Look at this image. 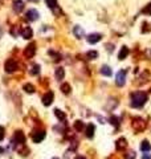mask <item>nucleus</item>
I'll use <instances>...</instances> for the list:
<instances>
[{
  "label": "nucleus",
  "mask_w": 151,
  "mask_h": 159,
  "mask_svg": "<svg viewBox=\"0 0 151 159\" xmlns=\"http://www.w3.org/2000/svg\"><path fill=\"white\" fill-rule=\"evenodd\" d=\"M141 150L143 151V153H146V151H150L151 150V145L147 141H143L141 143Z\"/></svg>",
  "instance_id": "6ab92c4d"
},
{
  "label": "nucleus",
  "mask_w": 151,
  "mask_h": 159,
  "mask_svg": "<svg viewBox=\"0 0 151 159\" xmlns=\"http://www.w3.org/2000/svg\"><path fill=\"white\" fill-rule=\"evenodd\" d=\"M61 90L64 94H69L70 93V86L68 85V83H64V85L61 86Z\"/></svg>",
  "instance_id": "b1692460"
},
{
  "label": "nucleus",
  "mask_w": 151,
  "mask_h": 159,
  "mask_svg": "<svg viewBox=\"0 0 151 159\" xmlns=\"http://www.w3.org/2000/svg\"><path fill=\"white\" fill-rule=\"evenodd\" d=\"M35 53H36V44H29V45L25 48V50H24V54H25V57H28V58L33 57Z\"/></svg>",
  "instance_id": "423d86ee"
},
{
  "label": "nucleus",
  "mask_w": 151,
  "mask_h": 159,
  "mask_svg": "<svg viewBox=\"0 0 151 159\" xmlns=\"http://www.w3.org/2000/svg\"><path fill=\"white\" fill-rule=\"evenodd\" d=\"M4 137H6V129L3 126H0V141H3Z\"/></svg>",
  "instance_id": "c85d7f7f"
},
{
  "label": "nucleus",
  "mask_w": 151,
  "mask_h": 159,
  "mask_svg": "<svg viewBox=\"0 0 151 159\" xmlns=\"http://www.w3.org/2000/svg\"><path fill=\"white\" fill-rule=\"evenodd\" d=\"M94 130H95L94 125H93V123H89V125L86 126V137H87V138H93Z\"/></svg>",
  "instance_id": "2eb2a0df"
},
{
  "label": "nucleus",
  "mask_w": 151,
  "mask_h": 159,
  "mask_svg": "<svg viewBox=\"0 0 151 159\" xmlns=\"http://www.w3.org/2000/svg\"><path fill=\"white\" fill-rule=\"evenodd\" d=\"M13 141H15V143H17V145H24V143H25V135H24L21 131H16L13 135Z\"/></svg>",
  "instance_id": "39448f33"
},
{
  "label": "nucleus",
  "mask_w": 151,
  "mask_h": 159,
  "mask_svg": "<svg viewBox=\"0 0 151 159\" xmlns=\"http://www.w3.org/2000/svg\"><path fill=\"white\" fill-rule=\"evenodd\" d=\"M45 131H42V130H39V131H35L33 134H32V139H33V142L36 143H39V142H41L44 141V138H45Z\"/></svg>",
  "instance_id": "20e7f679"
},
{
  "label": "nucleus",
  "mask_w": 151,
  "mask_h": 159,
  "mask_svg": "<svg viewBox=\"0 0 151 159\" xmlns=\"http://www.w3.org/2000/svg\"><path fill=\"white\" fill-rule=\"evenodd\" d=\"M86 57L89 58V60H95L98 57V52L97 50H89L86 53Z\"/></svg>",
  "instance_id": "412c9836"
},
{
  "label": "nucleus",
  "mask_w": 151,
  "mask_h": 159,
  "mask_svg": "<svg viewBox=\"0 0 151 159\" xmlns=\"http://www.w3.org/2000/svg\"><path fill=\"white\" fill-rule=\"evenodd\" d=\"M147 101V95L143 91H135L131 94V106L133 107H142Z\"/></svg>",
  "instance_id": "f257e3e1"
},
{
  "label": "nucleus",
  "mask_w": 151,
  "mask_h": 159,
  "mask_svg": "<svg viewBox=\"0 0 151 159\" xmlns=\"http://www.w3.org/2000/svg\"><path fill=\"white\" fill-rule=\"evenodd\" d=\"M73 33H74V36L77 39H82L83 37V35H85V32H83V29L79 25H76L74 28H73Z\"/></svg>",
  "instance_id": "ddd939ff"
},
{
  "label": "nucleus",
  "mask_w": 151,
  "mask_h": 159,
  "mask_svg": "<svg viewBox=\"0 0 151 159\" xmlns=\"http://www.w3.org/2000/svg\"><path fill=\"white\" fill-rule=\"evenodd\" d=\"M17 69V64L15 62V60H8L6 62V70L8 73H12V72H15Z\"/></svg>",
  "instance_id": "0eeeda50"
},
{
  "label": "nucleus",
  "mask_w": 151,
  "mask_h": 159,
  "mask_svg": "<svg viewBox=\"0 0 151 159\" xmlns=\"http://www.w3.org/2000/svg\"><path fill=\"white\" fill-rule=\"evenodd\" d=\"M146 126H147V123L145 119H142V118H139V117H135L133 119V129L137 131V133H141V131H143L146 129Z\"/></svg>",
  "instance_id": "f03ea898"
},
{
  "label": "nucleus",
  "mask_w": 151,
  "mask_h": 159,
  "mask_svg": "<svg viewBox=\"0 0 151 159\" xmlns=\"http://www.w3.org/2000/svg\"><path fill=\"white\" fill-rule=\"evenodd\" d=\"M127 54H129V48L122 46V49H121V52H119V54H118V58L119 60H125L127 57Z\"/></svg>",
  "instance_id": "dca6fc26"
},
{
  "label": "nucleus",
  "mask_w": 151,
  "mask_h": 159,
  "mask_svg": "<svg viewBox=\"0 0 151 159\" xmlns=\"http://www.w3.org/2000/svg\"><path fill=\"white\" fill-rule=\"evenodd\" d=\"M135 157L137 155H135L134 151H129L127 154H125V159H135Z\"/></svg>",
  "instance_id": "a878e982"
},
{
  "label": "nucleus",
  "mask_w": 151,
  "mask_h": 159,
  "mask_svg": "<svg viewBox=\"0 0 151 159\" xmlns=\"http://www.w3.org/2000/svg\"><path fill=\"white\" fill-rule=\"evenodd\" d=\"M76 159H86V158H83V157H77Z\"/></svg>",
  "instance_id": "2f4dec72"
},
{
  "label": "nucleus",
  "mask_w": 151,
  "mask_h": 159,
  "mask_svg": "<svg viewBox=\"0 0 151 159\" xmlns=\"http://www.w3.org/2000/svg\"><path fill=\"white\" fill-rule=\"evenodd\" d=\"M24 9V3L21 0H15L13 2V11L16 13H19V12H21Z\"/></svg>",
  "instance_id": "f8f14e48"
},
{
  "label": "nucleus",
  "mask_w": 151,
  "mask_h": 159,
  "mask_svg": "<svg viewBox=\"0 0 151 159\" xmlns=\"http://www.w3.org/2000/svg\"><path fill=\"white\" fill-rule=\"evenodd\" d=\"M142 159H151V155H150V154H145V155L142 157Z\"/></svg>",
  "instance_id": "7c9ffc66"
},
{
  "label": "nucleus",
  "mask_w": 151,
  "mask_h": 159,
  "mask_svg": "<svg viewBox=\"0 0 151 159\" xmlns=\"http://www.w3.org/2000/svg\"><path fill=\"white\" fill-rule=\"evenodd\" d=\"M53 98H54V95H53V93H52V91H48V93L44 95L42 97V103L45 106H49L52 102H53Z\"/></svg>",
  "instance_id": "6e6552de"
},
{
  "label": "nucleus",
  "mask_w": 151,
  "mask_h": 159,
  "mask_svg": "<svg viewBox=\"0 0 151 159\" xmlns=\"http://www.w3.org/2000/svg\"><path fill=\"white\" fill-rule=\"evenodd\" d=\"M101 73L103 76H106V77H110L111 76V69H110V66H107V65H103L101 68Z\"/></svg>",
  "instance_id": "f3484780"
},
{
  "label": "nucleus",
  "mask_w": 151,
  "mask_h": 159,
  "mask_svg": "<svg viewBox=\"0 0 151 159\" xmlns=\"http://www.w3.org/2000/svg\"><path fill=\"white\" fill-rule=\"evenodd\" d=\"M21 36H23L24 39H31L32 36H33V32H32V29H31L29 27H25L21 31Z\"/></svg>",
  "instance_id": "4468645a"
},
{
  "label": "nucleus",
  "mask_w": 151,
  "mask_h": 159,
  "mask_svg": "<svg viewBox=\"0 0 151 159\" xmlns=\"http://www.w3.org/2000/svg\"><path fill=\"white\" fill-rule=\"evenodd\" d=\"M27 19L29 20V21H35V20H37L39 19V12L36 11V9H29L27 12Z\"/></svg>",
  "instance_id": "1a4fd4ad"
},
{
  "label": "nucleus",
  "mask_w": 151,
  "mask_h": 159,
  "mask_svg": "<svg viewBox=\"0 0 151 159\" xmlns=\"http://www.w3.org/2000/svg\"><path fill=\"white\" fill-rule=\"evenodd\" d=\"M24 90H25L27 93L31 94V93H33V91H35V87L32 86L31 83H25V85H24Z\"/></svg>",
  "instance_id": "5701e85b"
},
{
  "label": "nucleus",
  "mask_w": 151,
  "mask_h": 159,
  "mask_svg": "<svg viewBox=\"0 0 151 159\" xmlns=\"http://www.w3.org/2000/svg\"><path fill=\"white\" fill-rule=\"evenodd\" d=\"M45 3L50 9H53L56 12V8H57V0H45Z\"/></svg>",
  "instance_id": "a211bd4d"
},
{
  "label": "nucleus",
  "mask_w": 151,
  "mask_h": 159,
  "mask_svg": "<svg viewBox=\"0 0 151 159\" xmlns=\"http://www.w3.org/2000/svg\"><path fill=\"white\" fill-rule=\"evenodd\" d=\"M110 121H111V123H113V125H114L115 127H118L119 123H118V118H117V117H111V118H110Z\"/></svg>",
  "instance_id": "c756f323"
},
{
  "label": "nucleus",
  "mask_w": 151,
  "mask_h": 159,
  "mask_svg": "<svg viewBox=\"0 0 151 159\" xmlns=\"http://www.w3.org/2000/svg\"><path fill=\"white\" fill-rule=\"evenodd\" d=\"M29 2H33L35 3V2H39V0H29Z\"/></svg>",
  "instance_id": "473e14b6"
},
{
  "label": "nucleus",
  "mask_w": 151,
  "mask_h": 159,
  "mask_svg": "<svg viewBox=\"0 0 151 159\" xmlns=\"http://www.w3.org/2000/svg\"><path fill=\"white\" fill-rule=\"evenodd\" d=\"M39 72H40V66L39 65H33V66H32V70H31V73L32 74H39Z\"/></svg>",
  "instance_id": "cd10ccee"
},
{
  "label": "nucleus",
  "mask_w": 151,
  "mask_h": 159,
  "mask_svg": "<svg viewBox=\"0 0 151 159\" xmlns=\"http://www.w3.org/2000/svg\"><path fill=\"white\" fill-rule=\"evenodd\" d=\"M74 129L78 130V131H81V130L83 129V123H82L81 121H76V123H74Z\"/></svg>",
  "instance_id": "393cba45"
},
{
  "label": "nucleus",
  "mask_w": 151,
  "mask_h": 159,
  "mask_svg": "<svg viewBox=\"0 0 151 159\" xmlns=\"http://www.w3.org/2000/svg\"><path fill=\"white\" fill-rule=\"evenodd\" d=\"M143 13H146V15H151V3L150 4H147V6L143 8Z\"/></svg>",
  "instance_id": "bb28decb"
},
{
  "label": "nucleus",
  "mask_w": 151,
  "mask_h": 159,
  "mask_svg": "<svg viewBox=\"0 0 151 159\" xmlns=\"http://www.w3.org/2000/svg\"><path fill=\"white\" fill-rule=\"evenodd\" d=\"M101 39H102V36L99 33H91V35L87 36V43L89 44H95V43H98Z\"/></svg>",
  "instance_id": "9d476101"
},
{
  "label": "nucleus",
  "mask_w": 151,
  "mask_h": 159,
  "mask_svg": "<svg viewBox=\"0 0 151 159\" xmlns=\"http://www.w3.org/2000/svg\"><path fill=\"white\" fill-rule=\"evenodd\" d=\"M64 76H65V72H64L62 68H57V69H56V78H57V80H62Z\"/></svg>",
  "instance_id": "aec40b11"
},
{
  "label": "nucleus",
  "mask_w": 151,
  "mask_h": 159,
  "mask_svg": "<svg viewBox=\"0 0 151 159\" xmlns=\"http://www.w3.org/2000/svg\"><path fill=\"white\" fill-rule=\"evenodd\" d=\"M54 114H56V117H57V118L60 119V121H64V119H65V114H64L61 110L56 109V110H54Z\"/></svg>",
  "instance_id": "4be33fe9"
},
{
  "label": "nucleus",
  "mask_w": 151,
  "mask_h": 159,
  "mask_svg": "<svg viewBox=\"0 0 151 159\" xmlns=\"http://www.w3.org/2000/svg\"><path fill=\"white\" fill-rule=\"evenodd\" d=\"M53 159H58V158H53Z\"/></svg>",
  "instance_id": "72a5a7b5"
},
{
  "label": "nucleus",
  "mask_w": 151,
  "mask_h": 159,
  "mask_svg": "<svg viewBox=\"0 0 151 159\" xmlns=\"http://www.w3.org/2000/svg\"><path fill=\"white\" fill-rule=\"evenodd\" d=\"M126 146H127V142H126V139L125 138H119L117 143H115V149H117L118 151H122V150H125L126 149Z\"/></svg>",
  "instance_id": "9b49d317"
},
{
  "label": "nucleus",
  "mask_w": 151,
  "mask_h": 159,
  "mask_svg": "<svg viewBox=\"0 0 151 159\" xmlns=\"http://www.w3.org/2000/svg\"><path fill=\"white\" fill-rule=\"evenodd\" d=\"M125 82H126V70L122 69L118 72L117 76H115V83H117L118 86H123Z\"/></svg>",
  "instance_id": "7ed1b4c3"
}]
</instances>
